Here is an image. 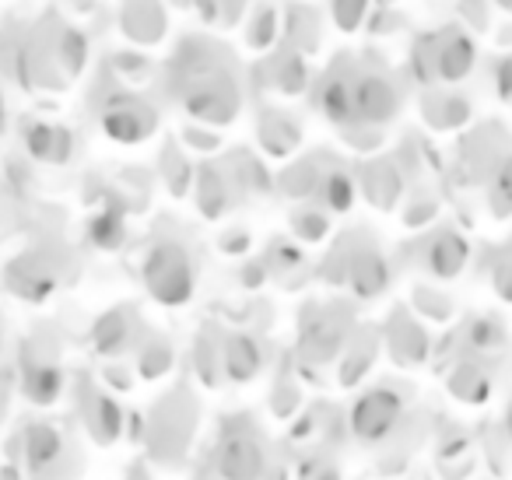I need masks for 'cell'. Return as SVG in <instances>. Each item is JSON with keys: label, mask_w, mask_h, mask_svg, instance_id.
<instances>
[{"label": "cell", "mask_w": 512, "mask_h": 480, "mask_svg": "<svg viewBox=\"0 0 512 480\" xmlns=\"http://www.w3.org/2000/svg\"><path fill=\"white\" fill-rule=\"evenodd\" d=\"M221 354H225V379L232 382H253L256 375L264 372L267 351L253 333H228L221 337Z\"/></svg>", "instance_id": "obj_15"}, {"label": "cell", "mask_w": 512, "mask_h": 480, "mask_svg": "<svg viewBox=\"0 0 512 480\" xmlns=\"http://www.w3.org/2000/svg\"><path fill=\"white\" fill-rule=\"evenodd\" d=\"M74 400H78L81 424H85L88 438H92L95 445L120 442L123 428H127V414H123L120 400H116L102 382L81 375V379L74 382Z\"/></svg>", "instance_id": "obj_9"}, {"label": "cell", "mask_w": 512, "mask_h": 480, "mask_svg": "<svg viewBox=\"0 0 512 480\" xmlns=\"http://www.w3.org/2000/svg\"><path fill=\"white\" fill-rule=\"evenodd\" d=\"M60 277H64V260L53 249H36V253L22 256L15 267L8 270V288L18 298L29 302H43L50 291H57Z\"/></svg>", "instance_id": "obj_10"}, {"label": "cell", "mask_w": 512, "mask_h": 480, "mask_svg": "<svg viewBox=\"0 0 512 480\" xmlns=\"http://www.w3.org/2000/svg\"><path fill=\"white\" fill-rule=\"evenodd\" d=\"M123 239H127V232H123V221L116 211H106L92 221V242L99 249H120Z\"/></svg>", "instance_id": "obj_34"}, {"label": "cell", "mask_w": 512, "mask_h": 480, "mask_svg": "<svg viewBox=\"0 0 512 480\" xmlns=\"http://www.w3.org/2000/svg\"><path fill=\"white\" fill-rule=\"evenodd\" d=\"M495 288L505 302H512V256H502V260L495 263Z\"/></svg>", "instance_id": "obj_41"}, {"label": "cell", "mask_w": 512, "mask_h": 480, "mask_svg": "<svg viewBox=\"0 0 512 480\" xmlns=\"http://www.w3.org/2000/svg\"><path fill=\"white\" fill-rule=\"evenodd\" d=\"M425 116H428V123H435V127H456V123L467 120V102L463 99H428Z\"/></svg>", "instance_id": "obj_35"}, {"label": "cell", "mask_w": 512, "mask_h": 480, "mask_svg": "<svg viewBox=\"0 0 512 480\" xmlns=\"http://www.w3.org/2000/svg\"><path fill=\"white\" fill-rule=\"evenodd\" d=\"M292 225H295V232H299V239H306V242H316V239H323L327 235V228H330V221H327V214L323 211H299L292 218Z\"/></svg>", "instance_id": "obj_37"}, {"label": "cell", "mask_w": 512, "mask_h": 480, "mask_svg": "<svg viewBox=\"0 0 512 480\" xmlns=\"http://www.w3.org/2000/svg\"><path fill=\"white\" fill-rule=\"evenodd\" d=\"M400 106V95L397 88L390 85L386 78L379 74H365V78L355 81V123H386Z\"/></svg>", "instance_id": "obj_14"}, {"label": "cell", "mask_w": 512, "mask_h": 480, "mask_svg": "<svg viewBox=\"0 0 512 480\" xmlns=\"http://www.w3.org/2000/svg\"><path fill=\"white\" fill-rule=\"evenodd\" d=\"M18 372H22V393L39 407H50L64 393V368H60L57 340L29 337L18 351Z\"/></svg>", "instance_id": "obj_8"}, {"label": "cell", "mask_w": 512, "mask_h": 480, "mask_svg": "<svg viewBox=\"0 0 512 480\" xmlns=\"http://www.w3.org/2000/svg\"><path fill=\"white\" fill-rule=\"evenodd\" d=\"M214 473L218 480H285V470L274 463L271 442L249 414H232L218 424Z\"/></svg>", "instance_id": "obj_3"}, {"label": "cell", "mask_w": 512, "mask_h": 480, "mask_svg": "<svg viewBox=\"0 0 512 480\" xmlns=\"http://www.w3.org/2000/svg\"><path fill=\"white\" fill-rule=\"evenodd\" d=\"M186 141L197 144V151H211L214 144H218V137H207V134H200V130H186Z\"/></svg>", "instance_id": "obj_42"}, {"label": "cell", "mask_w": 512, "mask_h": 480, "mask_svg": "<svg viewBox=\"0 0 512 480\" xmlns=\"http://www.w3.org/2000/svg\"><path fill=\"white\" fill-rule=\"evenodd\" d=\"M358 333L355 319L341 305H327V309H313L306 316L302 312V333H299V358H302V375L330 368L334 361H341L344 347L351 344V337Z\"/></svg>", "instance_id": "obj_5"}, {"label": "cell", "mask_w": 512, "mask_h": 480, "mask_svg": "<svg viewBox=\"0 0 512 480\" xmlns=\"http://www.w3.org/2000/svg\"><path fill=\"white\" fill-rule=\"evenodd\" d=\"M176 95L190 116L200 123H232L239 113V85L218 50H207V43H186L176 57Z\"/></svg>", "instance_id": "obj_1"}, {"label": "cell", "mask_w": 512, "mask_h": 480, "mask_svg": "<svg viewBox=\"0 0 512 480\" xmlns=\"http://www.w3.org/2000/svg\"><path fill=\"white\" fill-rule=\"evenodd\" d=\"M102 386L109 389V393H130L134 389V375H127V368L120 365H106V372H102Z\"/></svg>", "instance_id": "obj_40"}, {"label": "cell", "mask_w": 512, "mask_h": 480, "mask_svg": "<svg viewBox=\"0 0 512 480\" xmlns=\"http://www.w3.org/2000/svg\"><path fill=\"white\" fill-rule=\"evenodd\" d=\"M102 130L120 144H137L155 130V109L134 95H116V99H106Z\"/></svg>", "instance_id": "obj_11"}, {"label": "cell", "mask_w": 512, "mask_h": 480, "mask_svg": "<svg viewBox=\"0 0 512 480\" xmlns=\"http://www.w3.org/2000/svg\"><path fill=\"white\" fill-rule=\"evenodd\" d=\"M8 396H11V389H8V382L0 379V417H4V410H8Z\"/></svg>", "instance_id": "obj_44"}, {"label": "cell", "mask_w": 512, "mask_h": 480, "mask_svg": "<svg viewBox=\"0 0 512 480\" xmlns=\"http://www.w3.org/2000/svg\"><path fill=\"white\" fill-rule=\"evenodd\" d=\"M172 344L165 337H144L134 351V368L141 379H162V375L172 372Z\"/></svg>", "instance_id": "obj_26"}, {"label": "cell", "mask_w": 512, "mask_h": 480, "mask_svg": "<svg viewBox=\"0 0 512 480\" xmlns=\"http://www.w3.org/2000/svg\"><path fill=\"white\" fill-rule=\"evenodd\" d=\"M232 197H235V183L225 169H218V165L200 169L197 204H200V211H204V218H221V214L232 207Z\"/></svg>", "instance_id": "obj_21"}, {"label": "cell", "mask_w": 512, "mask_h": 480, "mask_svg": "<svg viewBox=\"0 0 512 480\" xmlns=\"http://www.w3.org/2000/svg\"><path fill=\"white\" fill-rule=\"evenodd\" d=\"M25 148L39 162H57L64 165L74 151V137L67 127H53V123H29L25 127Z\"/></svg>", "instance_id": "obj_19"}, {"label": "cell", "mask_w": 512, "mask_h": 480, "mask_svg": "<svg viewBox=\"0 0 512 480\" xmlns=\"http://www.w3.org/2000/svg\"><path fill=\"white\" fill-rule=\"evenodd\" d=\"M295 480H341V463L330 449L302 452L299 466H295Z\"/></svg>", "instance_id": "obj_27"}, {"label": "cell", "mask_w": 512, "mask_h": 480, "mask_svg": "<svg viewBox=\"0 0 512 480\" xmlns=\"http://www.w3.org/2000/svg\"><path fill=\"white\" fill-rule=\"evenodd\" d=\"M320 197H323V204H327L330 211H348L351 200H355V183H351L348 172L330 169V172H323Z\"/></svg>", "instance_id": "obj_30"}, {"label": "cell", "mask_w": 512, "mask_h": 480, "mask_svg": "<svg viewBox=\"0 0 512 480\" xmlns=\"http://www.w3.org/2000/svg\"><path fill=\"white\" fill-rule=\"evenodd\" d=\"M22 445V470L29 480H71L78 470L71 438L50 421H29L18 431Z\"/></svg>", "instance_id": "obj_6"}, {"label": "cell", "mask_w": 512, "mask_h": 480, "mask_svg": "<svg viewBox=\"0 0 512 480\" xmlns=\"http://www.w3.org/2000/svg\"><path fill=\"white\" fill-rule=\"evenodd\" d=\"M271 410L281 417V421H288V417H299L302 414V389H299V382L288 379V375H281V379L274 382Z\"/></svg>", "instance_id": "obj_32"}, {"label": "cell", "mask_w": 512, "mask_h": 480, "mask_svg": "<svg viewBox=\"0 0 512 480\" xmlns=\"http://www.w3.org/2000/svg\"><path fill=\"white\" fill-rule=\"evenodd\" d=\"M197 396L186 386H176L151 407V414L141 421V442L155 463L165 470H179L190 456V445L197 438Z\"/></svg>", "instance_id": "obj_2"}, {"label": "cell", "mask_w": 512, "mask_h": 480, "mask_svg": "<svg viewBox=\"0 0 512 480\" xmlns=\"http://www.w3.org/2000/svg\"><path fill=\"white\" fill-rule=\"evenodd\" d=\"M414 305L421 309V316L435 319V323H442V319L453 316V302H449V298H442V295H435V291H428V288H418Z\"/></svg>", "instance_id": "obj_39"}, {"label": "cell", "mask_w": 512, "mask_h": 480, "mask_svg": "<svg viewBox=\"0 0 512 480\" xmlns=\"http://www.w3.org/2000/svg\"><path fill=\"white\" fill-rule=\"evenodd\" d=\"M383 344L400 368L421 365V361H428V354H432V340H428L425 326H421L414 316H407L404 309H397L390 316L386 333H383Z\"/></svg>", "instance_id": "obj_12"}, {"label": "cell", "mask_w": 512, "mask_h": 480, "mask_svg": "<svg viewBox=\"0 0 512 480\" xmlns=\"http://www.w3.org/2000/svg\"><path fill=\"white\" fill-rule=\"evenodd\" d=\"M127 480H148V473H144V470H130Z\"/></svg>", "instance_id": "obj_45"}, {"label": "cell", "mask_w": 512, "mask_h": 480, "mask_svg": "<svg viewBox=\"0 0 512 480\" xmlns=\"http://www.w3.org/2000/svg\"><path fill=\"white\" fill-rule=\"evenodd\" d=\"M144 8H130L127 11V32L130 39H137V43H155L158 36H162L165 22H162V11L151 8V0H141Z\"/></svg>", "instance_id": "obj_29"}, {"label": "cell", "mask_w": 512, "mask_h": 480, "mask_svg": "<svg viewBox=\"0 0 512 480\" xmlns=\"http://www.w3.org/2000/svg\"><path fill=\"white\" fill-rule=\"evenodd\" d=\"M144 288L162 305H183L197 288V260L179 239H158L144 256Z\"/></svg>", "instance_id": "obj_4"}, {"label": "cell", "mask_w": 512, "mask_h": 480, "mask_svg": "<svg viewBox=\"0 0 512 480\" xmlns=\"http://www.w3.org/2000/svg\"><path fill=\"white\" fill-rule=\"evenodd\" d=\"M502 428H505V438H509V445H512V396H509V403H505V414H502Z\"/></svg>", "instance_id": "obj_43"}, {"label": "cell", "mask_w": 512, "mask_h": 480, "mask_svg": "<svg viewBox=\"0 0 512 480\" xmlns=\"http://www.w3.org/2000/svg\"><path fill=\"white\" fill-rule=\"evenodd\" d=\"M193 375L200 386L218 389L225 382V354H221V333L204 330L193 344Z\"/></svg>", "instance_id": "obj_22"}, {"label": "cell", "mask_w": 512, "mask_h": 480, "mask_svg": "<svg viewBox=\"0 0 512 480\" xmlns=\"http://www.w3.org/2000/svg\"><path fill=\"white\" fill-rule=\"evenodd\" d=\"M404 393L393 386H376L369 393H362L355 400L348 414V428L358 442L365 445H383L390 438H397L400 424H404Z\"/></svg>", "instance_id": "obj_7"}, {"label": "cell", "mask_w": 512, "mask_h": 480, "mask_svg": "<svg viewBox=\"0 0 512 480\" xmlns=\"http://www.w3.org/2000/svg\"><path fill=\"white\" fill-rule=\"evenodd\" d=\"M144 340L141 319L134 309H113L106 316H99V323L92 326V344L102 358H120L127 351H137V344Z\"/></svg>", "instance_id": "obj_13"}, {"label": "cell", "mask_w": 512, "mask_h": 480, "mask_svg": "<svg viewBox=\"0 0 512 480\" xmlns=\"http://www.w3.org/2000/svg\"><path fill=\"white\" fill-rule=\"evenodd\" d=\"M400 172L390 162H372L362 169V190L376 207H393L400 197Z\"/></svg>", "instance_id": "obj_25"}, {"label": "cell", "mask_w": 512, "mask_h": 480, "mask_svg": "<svg viewBox=\"0 0 512 480\" xmlns=\"http://www.w3.org/2000/svg\"><path fill=\"white\" fill-rule=\"evenodd\" d=\"M376 354H379V337L372 330H358L351 337V344L344 347L341 361H337V382L348 389L358 386L369 375V368L376 365Z\"/></svg>", "instance_id": "obj_18"}, {"label": "cell", "mask_w": 512, "mask_h": 480, "mask_svg": "<svg viewBox=\"0 0 512 480\" xmlns=\"http://www.w3.org/2000/svg\"><path fill=\"white\" fill-rule=\"evenodd\" d=\"M0 130H4V99H0Z\"/></svg>", "instance_id": "obj_46"}, {"label": "cell", "mask_w": 512, "mask_h": 480, "mask_svg": "<svg viewBox=\"0 0 512 480\" xmlns=\"http://www.w3.org/2000/svg\"><path fill=\"white\" fill-rule=\"evenodd\" d=\"M320 183H323V172L316 169V162H299L281 176V193L285 197H313L320 193Z\"/></svg>", "instance_id": "obj_28"}, {"label": "cell", "mask_w": 512, "mask_h": 480, "mask_svg": "<svg viewBox=\"0 0 512 480\" xmlns=\"http://www.w3.org/2000/svg\"><path fill=\"white\" fill-rule=\"evenodd\" d=\"M162 169H165V179H169L172 193H186V186L193 183V169H190V162H186V158L179 155V151H169V155H165Z\"/></svg>", "instance_id": "obj_38"}, {"label": "cell", "mask_w": 512, "mask_h": 480, "mask_svg": "<svg viewBox=\"0 0 512 480\" xmlns=\"http://www.w3.org/2000/svg\"><path fill=\"white\" fill-rule=\"evenodd\" d=\"M299 141H302V130L292 116L264 113V120H260V144H264L271 155H278V158L292 155V151L299 148Z\"/></svg>", "instance_id": "obj_24"}, {"label": "cell", "mask_w": 512, "mask_h": 480, "mask_svg": "<svg viewBox=\"0 0 512 480\" xmlns=\"http://www.w3.org/2000/svg\"><path fill=\"white\" fill-rule=\"evenodd\" d=\"M274 88L285 95H295L306 88V67L299 64V57H292V53H285L281 57V64L274 60Z\"/></svg>", "instance_id": "obj_33"}, {"label": "cell", "mask_w": 512, "mask_h": 480, "mask_svg": "<svg viewBox=\"0 0 512 480\" xmlns=\"http://www.w3.org/2000/svg\"><path fill=\"white\" fill-rule=\"evenodd\" d=\"M344 428H348V424L341 421L337 410L316 403V407H306L299 417H295L292 442H306L309 452L316 449V442H320V449H330V445H337L344 438Z\"/></svg>", "instance_id": "obj_16"}, {"label": "cell", "mask_w": 512, "mask_h": 480, "mask_svg": "<svg viewBox=\"0 0 512 480\" xmlns=\"http://www.w3.org/2000/svg\"><path fill=\"white\" fill-rule=\"evenodd\" d=\"M488 197H491V211H495L498 218L512 214V158H505V162L491 172Z\"/></svg>", "instance_id": "obj_31"}, {"label": "cell", "mask_w": 512, "mask_h": 480, "mask_svg": "<svg viewBox=\"0 0 512 480\" xmlns=\"http://www.w3.org/2000/svg\"><path fill=\"white\" fill-rule=\"evenodd\" d=\"M470 344H474L477 351H495V347L505 344V326L491 316L477 319V323H470Z\"/></svg>", "instance_id": "obj_36"}, {"label": "cell", "mask_w": 512, "mask_h": 480, "mask_svg": "<svg viewBox=\"0 0 512 480\" xmlns=\"http://www.w3.org/2000/svg\"><path fill=\"white\" fill-rule=\"evenodd\" d=\"M491 386H495V382H491V372L474 358L456 361V365L449 368V375H446L449 396H453V400H460V403H470V407H477V403H488Z\"/></svg>", "instance_id": "obj_17"}, {"label": "cell", "mask_w": 512, "mask_h": 480, "mask_svg": "<svg viewBox=\"0 0 512 480\" xmlns=\"http://www.w3.org/2000/svg\"><path fill=\"white\" fill-rule=\"evenodd\" d=\"M467 263V242L453 232H439L432 242H428L425 253V267L432 270L435 277H456Z\"/></svg>", "instance_id": "obj_23"}, {"label": "cell", "mask_w": 512, "mask_h": 480, "mask_svg": "<svg viewBox=\"0 0 512 480\" xmlns=\"http://www.w3.org/2000/svg\"><path fill=\"white\" fill-rule=\"evenodd\" d=\"M355 81L358 78H344L341 71H330L320 85V95H316L323 113L334 123H341V127L355 123Z\"/></svg>", "instance_id": "obj_20"}]
</instances>
